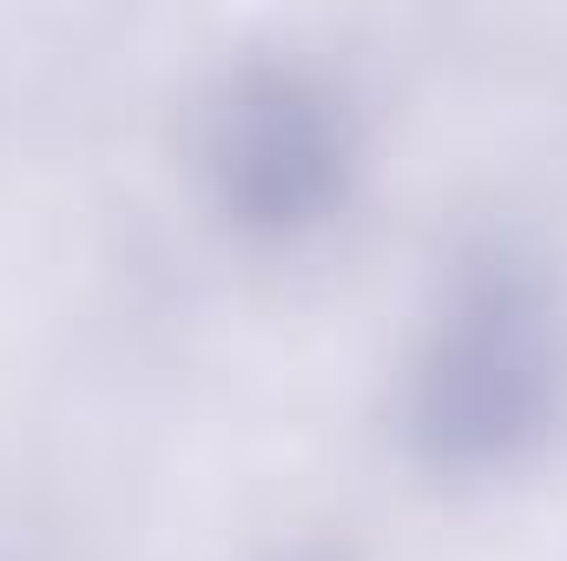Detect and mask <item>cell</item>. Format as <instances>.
I'll return each mask as SVG.
<instances>
[{
    "mask_svg": "<svg viewBox=\"0 0 567 561\" xmlns=\"http://www.w3.org/2000/svg\"><path fill=\"white\" fill-rule=\"evenodd\" d=\"M567 429V272L528 232L468 238L403 364V442L429 476L495 482Z\"/></svg>",
    "mask_w": 567,
    "mask_h": 561,
    "instance_id": "cell-1",
    "label": "cell"
},
{
    "mask_svg": "<svg viewBox=\"0 0 567 561\" xmlns=\"http://www.w3.org/2000/svg\"><path fill=\"white\" fill-rule=\"evenodd\" d=\"M198 178L212 212L258 238H317L357 192L363 113L337 73L297 53H245L198 100Z\"/></svg>",
    "mask_w": 567,
    "mask_h": 561,
    "instance_id": "cell-2",
    "label": "cell"
}]
</instances>
